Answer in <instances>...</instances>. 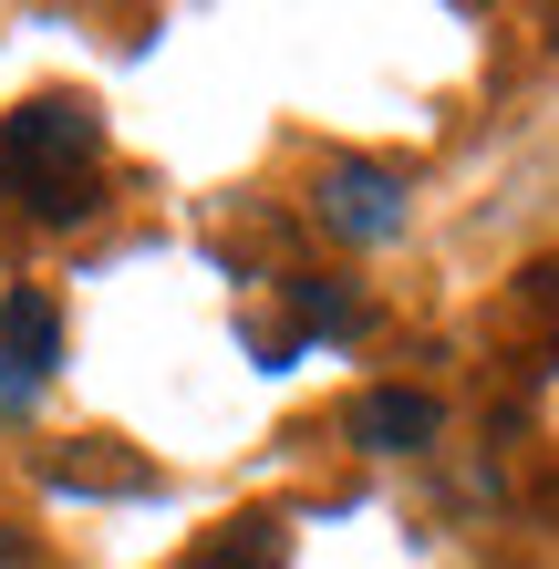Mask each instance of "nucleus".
Returning a JSON list of instances; mask_svg holds the SVG:
<instances>
[{
	"mask_svg": "<svg viewBox=\"0 0 559 569\" xmlns=\"http://www.w3.org/2000/svg\"><path fill=\"white\" fill-rule=\"evenodd\" d=\"M31 405H42V383H31V373H21V362H0V425H21Z\"/></svg>",
	"mask_w": 559,
	"mask_h": 569,
	"instance_id": "7",
	"label": "nucleus"
},
{
	"mask_svg": "<svg viewBox=\"0 0 559 569\" xmlns=\"http://www.w3.org/2000/svg\"><path fill=\"white\" fill-rule=\"evenodd\" d=\"M93 146H104V114H93L83 93H31V104L0 124V177L21 187V208L42 228H73V218L104 208Z\"/></svg>",
	"mask_w": 559,
	"mask_h": 569,
	"instance_id": "1",
	"label": "nucleus"
},
{
	"mask_svg": "<svg viewBox=\"0 0 559 569\" xmlns=\"http://www.w3.org/2000/svg\"><path fill=\"white\" fill-rule=\"evenodd\" d=\"M342 425H352L363 456H425L446 435V405H436V393H405V383H373V393H352Z\"/></svg>",
	"mask_w": 559,
	"mask_h": 569,
	"instance_id": "3",
	"label": "nucleus"
},
{
	"mask_svg": "<svg viewBox=\"0 0 559 569\" xmlns=\"http://www.w3.org/2000/svg\"><path fill=\"white\" fill-rule=\"evenodd\" d=\"M290 300H301V331H321V342H352V331H363V300L332 290V280H301Z\"/></svg>",
	"mask_w": 559,
	"mask_h": 569,
	"instance_id": "6",
	"label": "nucleus"
},
{
	"mask_svg": "<svg viewBox=\"0 0 559 569\" xmlns=\"http://www.w3.org/2000/svg\"><path fill=\"white\" fill-rule=\"evenodd\" d=\"M0 362H21L31 383L62 362V311H52L42 290H11V300H0Z\"/></svg>",
	"mask_w": 559,
	"mask_h": 569,
	"instance_id": "4",
	"label": "nucleus"
},
{
	"mask_svg": "<svg viewBox=\"0 0 559 569\" xmlns=\"http://www.w3.org/2000/svg\"><path fill=\"white\" fill-rule=\"evenodd\" d=\"M197 569H290V528L280 518H228L208 549H197Z\"/></svg>",
	"mask_w": 559,
	"mask_h": 569,
	"instance_id": "5",
	"label": "nucleus"
},
{
	"mask_svg": "<svg viewBox=\"0 0 559 569\" xmlns=\"http://www.w3.org/2000/svg\"><path fill=\"white\" fill-rule=\"evenodd\" d=\"M311 208H321V228H332V239H352V249H383V239H405L415 197H405V177H393V166L342 156V166H321Z\"/></svg>",
	"mask_w": 559,
	"mask_h": 569,
	"instance_id": "2",
	"label": "nucleus"
},
{
	"mask_svg": "<svg viewBox=\"0 0 559 569\" xmlns=\"http://www.w3.org/2000/svg\"><path fill=\"white\" fill-rule=\"evenodd\" d=\"M549 31H559V21H549Z\"/></svg>",
	"mask_w": 559,
	"mask_h": 569,
	"instance_id": "8",
	"label": "nucleus"
}]
</instances>
